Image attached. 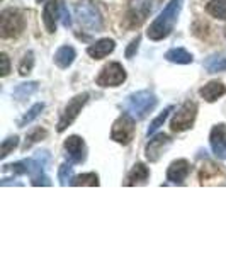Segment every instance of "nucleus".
Masks as SVG:
<instances>
[{
    "mask_svg": "<svg viewBox=\"0 0 226 255\" xmlns=\"http://www.w3.org/2000/svg\"><path fill=\"white\" fill-rule=\"evenodd\" d=\"M75 17L80 26L90 32L102 31V26H104L101 12H99L96 3L90 0H80L75 3Z\"/></svg>",
    "mask_w": 226,
    "mask_h": 255,
    "instance_id": "nucleus-3",
    "label": "nucleus"
},
{
    "mask_svg": "<svg viewBox=\"0 0 226 255\" xmlns=\"http://www.w3.org/2000/svg\"><path fill=\"white\" fill-rule=\"evenodd\" d=\"M126 80V70L122 68L121 63H109L101 70L97 77V85L101 87H117Z\"/></svg>",
    "mask_w": 226,
    "mask_h": 255,
    "instance_id": "nucleus-8",
    "label": "nucleus"
},
{
    "mask_svg": "<svg viewBox=\"0 0 226 255\" xmlns=\"http://www.w3.org/2000/svg\"><path fill=\"white\" fill-rule=\"evenodd\" d=\"M196 116H197L196 102L189 101V102H186V104H182L170 121L172 131H177V133H180V131L191 129L192 125H194V121H196Z\"/></svg>",
    "mask_w": 226,
    "mask_h": 255,
    "instance_id": "nucleus-5",
    "label": "nucleus"
},
{
    "mask_svg": "<svg viewBox=\"0 0 226 255\" xmlns=\"http://www.w3.org/2000/svg\"><path fill=\"white\" fill-rule=\"evenodd\" d=\"M46 131L44 129H41V128H38V129H34V131H31L29 134H27V138H26V143H24V148H29L32 143H38L39 139H43V138H46Z\"/></svg>",
    "mask_w": 226,
    "mask_h": 255,
    "instance_id": "nucleus-29",
    "label": "nucleus"
},
{
    "mask_svg": "<svg viewBox=\"0 0 226 255\" xmlns=\"http://www.w3.org/2000/svg\"><path fill=\"white\" fill-rule=\"evenodd\" d=\"M26 27L24 14L17 9H5L0 14V36L3 39L17 38Z\"/></svg>",
    "mask_w": 226,
    "mask_h": 255,
    "instance_id": "nucleus-4",
    "label": "nucleus"
},
{
    "mask_svg": "<svg viewBox=\"0 0 226 255\" xmlns=\"http://www.w3.org/2000/svg\"><path fill=\"white\" fill-rule=\"evenodd\" d=\"M43 109H44V104H43V102H39V104H34V106H32V108L22 116V119L19 121V128H24V126L29 125V123L34 121V119L38 118L41 113H43Z\"/></svg>",
    "mask_w": 226,
    "mask_h": 255,
    "instance_id": "nucleus-24",
    "label": "nucleus"
},
{
    "mask_svg": "<svg viewBox=\"0 0 226 255\" xmlns=\"http://www.w3.org/2000/svg\"><path fill=\"white\" fill-rule=\"evenodd\" d=\"M32 65H34V55H32V51H27L26 55H24V58L20 60L19 73L20 75H29L31 70H32Z\"/></svg>",
    "mask_w": 226,
    "mask_h": 255,
    "instance_id": "nucleus-26",
    "label": "nucleus"
},
{
    "mask_svg": "<svg viewBox=\"0 0 226 255\" xmlns=\"http://www.w3.org/2000/svg\"><path fill=\"white\" fill-rule=\"evenodd\" d=\"M58 177H60V184H61V186H67L68 182H72V179H73V168H72V165H67V163H63V165L60 167Z\"/></svg>",
    "mask_w": 226,
    "mask_h": 255,
    "instance_id": "nucleus-28",
    "label": "nucleus"
},
{
    "mask_svg": "<svg viewBox=\"0 0 226 255\" xmlns=\"http://www.w3.org/2000/svg\"><path fill=\"white\" fill-rule=\"evenodd\" d=\"M114 48H116V43H114L113 39H101L97 41L96 44H92V46L87 48V53L89 56H92L94 60H102L106 58V56L109 55V53L114 51Z\"/></svg>",
    "mask_w": 226,
    "mask_h": 255,
    "instance_id": "nucleus-15",
    "label": "nucleus"
},
{
    "mask_svg": "<svg viewBox=\"0 0 226 255\" xmlns=\"http://www.w3.org/2000/svg\"><path fill=\"white\" fill-rule=\"evenodd\" d=\"M172 111H174V108H172V106H168L167 109H163V113L158 114V118L153 119V123H151L150 128H148V136H150V134H153L155 131H157L158 128L162 126L163 123H165V119L168 118V113H172Z\"/></svg>",
    "mask_w": 226,
    "mask_h": 255,
    "instance_id": "nucleus-25",
    "label": "nucleus"
},
{
    "mask_svg": "<svg viewBox=\"0 0 226 255\" xmlns=\"http://www.w3.org/2000/svg\"><path fill=\"white\" fill-rule=\"evenodd\" d=\"M138 44H139V36H136V38H134L133 41H131L129 48L126 49V56H128V58H131V56L134 55V51H136V49H138Z\"/></svg>",
    "mask_w": 226,
    "mask_h": 255,
    "instance_id": "nucleus-32",
    "label": "nucleus"
},
{
    "mask_svg": "<svg viewBox=\"0 0 226 255\" xmlns=\"http://www.w3.org/2000/svg\"><path fill=\"white\" fill-rule=\"evenodd\" d=\"M206 9L213 17L226 20V0H211Z\"/></svg>",
    "mask_w": 226,
    "mask_h": 255,
    "instance_id": "nucleus-22",
    "label": "nucleus"
},
{
    "mask_svg": "<svg viewBox=\"0 0 226 255\" xmlns=\"http://www.w3.org/2000/svg\"><path fill=\"white\" fill-rule=\"evenodd\" d=\"M133 136H134V119L129 114H122V116H119L114 121L113 129H111V138L116 143L128 145V143H131Z\"/></svg>",
    "mask_w": 226,
    "mask_h": 255,
    "instance_id": "nucleus-6",
    "label": "nucleus"
},
{
    "mask_svg": "<svg viewBox=\"0 0 226 255\" xmlns=\"http://www.w3.org/2000/svg\"><path fill=\"white\" fill-rule=\"evenodd\" d=\"M150 177V170H148L146 165L143 163H136L133 167V170L128 174V179H126V186H139V184H145Z\"/></svg>",
    "mask_w": 226,
    "mask_h": 255,
    "instance_id": "nucleus-17",
    "label": "nucleus"
},
{
    "mask_svg": "<svg viewBox=\"0 0 226 255\" xmlns=\"http://www.w3.org/2000/svg\"><path fill=\"white\" fill-rule=\"evenodd\" d=\"M75 56H77V53L72 46H61L58 51L55 53V63L58 65L60 68H68L70 65L73 63Z\"/></svg>",
    "mask_w": 226,
    "mask_h": 255,
    "instance_id": "nucleus-18",
    "label": "nucleus"
},
{
    "mask_svg": "<svg viewBox=\"0 0 226 255\" xmlns=\"http://www.w3.org/2000/svg\"><path fill=\"white\" fill-rule=\"evenodd\" d=\"M170 143H172V139L163 133L153 136L146 145V158L150 160V162H158L160 157L163 155V151L170 146Z\"/></svg>",
    "mask_w": 226,
    "mask_h": 255,
    "instance_id": "nucleus-10",
    "label": "nucleus"
},
{
    "mask_svg": "<svg viewBox=\"0 0 226 255\" xmlns=\"http://www.w3.org/2000/svg\"><path fill=\"white\" fill-rule=\"evenodd\" d=\"M38 90V82H27V84H20L17 85V89L14 90V96L22 101V99L32 96V94Z\"/></svg>",
    "mask_w": 226,
    "mask_h": 255,
    "instance_id": "nucleus-23",
    "label": "nucleus"
},
{
    "mask_svg": "<svg viewBox=\"0 0 226 255\" xmlns=\"http://www.w3.org/2000/svg\"><path fill=\"white\" fill-rule=\"evenodd\" d=\"M17 143H19V138L17 136L7 138L5 141L2 143V148H0V158H5L7 155H9L10 151L14 150L15 146H17Z\"/></svg>",
    "mask_w": 226,
    "mask_h": 255,
    "instance_id": "nucleus-27",
    "label": "nucleus"
},
{
    "mask_svg": "<svg viewBox=\"0 0 226 255\" xmlns=\"http://www.w3.org/2000/svg\"><path fill=\"white\" fill-rule=\"evenodd\" d=\"M182 2L184 0H170L167 3V7L158 14V17L150 24V29H148V38L153 41H160L167 38L172 31L174 26L179 19V14L182 10Z\"/></svg>",
    "mask_w": 226,
    "mask_h": 255,
    "instance_id": "nucleus-1",
    "label": "nucleus"
},
{
    "mask_svg": "<svg viewBox=\"0 0 226 255\" xmlns=\"http://www.w3.org/2000/svg\"><path fill=\"white\" fill-rule=\"evenodd\" d=\"M157 104H158V99L151 90H139V92L131 94L126 99L124 111L134 121H141V119H145L151 111L157 108Z\"/></svg>",
    "mask_w": 226,
    "mask_h": 255,
    "instance_id": "nucleus-2",
    "label": "nucleus"
},
{
    "mask_svg": "<svg viewBox=\"0 0 226 255\" xmlns=\"http://www.w3.org/2000/svg\"><path fill=\"white\" fill-rule=\"evenodd\" d=\"M189 172H191V165H189L187 160H184V158L175 160V162H172L170 167H168L167 179L170 180V182H174V184H180V182H184V180H186Z\"/></svg>",
    "mask_w": 226,
    "mask_h": 255,
    "instance_id": "nucleus-13",
    "label": "nucleus"
},
{
    "mask_svg": "<svg viewBox=\"0 0 226 255\" xmlns=\"http://www.w3.org/2000/svg\"><path fill=\"white\" fill-rule=\"evenodd\" d=\"M0 61H2V70H0V73H2V77H7L10 72V61H9V56L5 55V53H2L0 55Z\"/></svg>",
    "mask_w": 226,
    "mask_h": 255,
    "instance_id": "nucleus-31",
    "label": "nucleus"
},
{
    "mask_svg": "<svg viewBox=\"0 0 226 255\" xmlns=\"http://www.w3.org/2000/svg\"><path fill=\"white\" fill-rule=\"evenodd\" d=\"M72 186L79 187V186H90V187H97L99 186V177L97 174L94 172H89V174H82V175H77L72 179Z\"/></svg>",
    "mask_w": 226,
    "mask_h": 255,
    "instance_id": "nucleus-21",
    "label": "nucleus"
},
{
    "mask_svg": "<svg viewBox=\"0 0 226 255\" xmlns=\"http://www.w3.org/2000/svg\"><path fill=\"white\" fill-rule=\"evenodd\" d=\"M65 150L70 162L80 163L85 160V143L80 136H68L65 139Z\"/></svg>",
    "mask_w": 226,
    "mask_h": 255,
    "instance_id": "nucleus-12",
    "label": "nucleus"
},
{
    "mask_svg": "<svg viewBox=\"0 0 226 255\" xmlns=\"http://www.w3.org/2000/svg\"><path fill=\"white\" fill-rule=\"evenodd\" d=\"M209 143H211V150L218 158L226 157V125H216L211 129L209 134Z\"/></svg>",
    "mask_w": 226,
    "mask_h": 255,
    "instance_id": "nucleus-11",
    "label": "nucleus"
},
{
    "mask_svg": "<svg viewBox=\"0 0 226 255\" xmlns=\"http://www.w3.org/2000/svg\"><path fill=\"white\" fill-rule=\"evenodd\" d=\"M204 68L209 73H216V72H223L226 70V55H213L204 61Z\"/></svg>",
    "mask_w": 226,
    "mask_h": 255,
    "instance_id": "nucleus-20",
    "label": "nucleus"
},
{
    "mask_svg": "<svg viewBox=\"0 0 226 255\" xmlns=\"http://www.w3.org/2000/svg\"><path fill=\"white\" fill-rule=\"evenodd\" d=\"M58 7L60 2L56 0H48L46 5L43 9V22L48 32H55L56 31V17H58Z\"/></svg>",
    "mask_w": 226,
    "mask_h": 255,
    "instance_id": "nucleus-14",
    "label": "nucleus"
},
{
    "mask_svg": "<svg viewBox=\"0 0 226 255\" xmlns=\"http://www.w3.org/2000/svg\"><path fill=\"white\" fill-rule=\"evenodd\" d=\"M153 9V0H131L128 10V24L131 27H138Z\"/></svg>",
    "mask_w": 226,
    "mask_h": 255,
    "instance_id": "nucleus-9",
    "label": "nucleus"
},
{
    "mask_svg": "<svg viewBox=\"0 0 226 255\" xmlns=\"http://www.w3.org/2000/svg\"><path fill=\"white\" fill-rule=\"evenodd\" d=\"M199 94H201V97H203L204 101L215 102L221 96H225V94H226V87H225L223 84H221V82H209V84H206L203 89L199 90Z\"/></svg>",
    "mask_w": 226,
    "mask_h": 255,
    "instance_id": "nucleus-16",
    "label": "nucleus"
},
{
    "mask_svg": "<svg viewBox=\"0 0 226 255\" xmlns=\"http://www.w3.org/2000/svg\"><path fill=\"white\" fill-rule=\"evenodd\" d=\"M89 101V94H79V96H75L72 99V101L67 104V108H65L63 114H61L60 121H58V131L60 133H63L67 128L72 125L73 121H75L77 118H79L82 108H84L85 104H87Z\"/></svg>",
    "mask_w": 226,
    "mask_h": 255,
    "instance_id": "nucleus-7",
    "label": "nucleus"
},
{
    "mask_svg": "<svg viewBox=\"0 0 226 255\" xmlns=\"http://www.w3.org/2000/svg\"><path fill=\"white\" fill-rule=\"evenodd\" d=\"M60 19H61V24L65 27H70L72 26V17H70L68 10H67V5L60 0Z\"/></svg>",
    "mask_w": 226,
    "mask_h": 255,
    "instance_id": "nucleus-30",
    "label": "nucleus"
},
{
    "mask_svg": "<svg viewBox=\"0 0 226 255\" xmlns=\"http://www.w3.org/2000/svg\"><path fill=\"white\" fill-rule=\"evenodd\" d=\"M38 2H39V3H41V2H44V0H38Z\"/></svg>",
    "mask_w": 226,
    "mask_h": 255,
    "instance_id": "nucleus-33",
    "label": "nucleus"
},
{
    "mask_svg": "<svg viewBox=\"0 0 226 255\" xmlns=\"http://www.w3.org/2000/svg\"><path fill=\"white\" fill-rule=\"evenodd\" d=\"M165 58L172 63H179V65H189L192 63V55L189 51H186L184 48H172L165 53Z\"/></svg>",
    "mask_w": 226,
    "mask_h": 255,
    "instance_id": "nucleus-19",
    "label": "nucleus"
}]
</instances>
